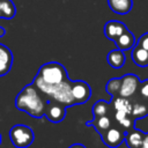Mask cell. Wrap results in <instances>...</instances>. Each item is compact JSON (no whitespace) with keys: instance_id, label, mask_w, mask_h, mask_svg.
Returning a JSON list of instances; mask_svg holds the SVG:
<instances>
[{"instance_id":"1","label":"cell","mask_w":148,"mask_h":148,"mask_svg":"<svg viewBox=\"0 0 148 148\" xmlns=\"http://www.w3.org/2000/svg\"><path fill=\"white\" fill-rule=\"evenodd\" d=\"M47 105V99L45 101L40 91L32 84H27L15 97V108L21 110L32 118H42L44 117L45 109Z\"/></svg>"},{"instance_id":"2","label":"cell","mask_w":148,"mask_h":148,"mask_svg":"<svg viewBox=\"0 0 148 148\" xmlns=\"http://www.w3.org/2000/svg\"><path fill=\"white\" fill-rule=\"evenodd\" d=\"M37 75L49 84H59L68 80L66 68L57 61H49L43 64L39 67Z\"/></svg>"},{"instance_id":"3","label":"cell","mask_w":148,"mask_h":148,"mask_svg":"<svg viewBox=\"0 0 148 148\" xmlns=\"http://www.w3.org/2000/svg\"><path fill=\"white\" fill-rule=\"evenodd\" d=\"M9 140L15 148H27L34 142L32 130L23 124H16L10 127L8 132Z\"/></svg>"},{"instance_id":"4","label":"cell","mask_w":148,"mask_h":148,"mask_svg":"<svg viewBox=\"0 0 148 148\" xmlns=\"http://www.w3.org/2000/svg\"><path fill=\"white\" fill-rule=\"evenodd\" d=\"M140 80L135 74L128 73L120 77V89H119V96L130 98L135 95V92L139 90Z\"/></svg>"},{"instance_id":"5","label":"cell","mask_w":148,"mask_h":148,"mask_svg":"<svg viewBox=\"0 0 148 148\" xmlns=\"http://www.w3.org/2000/svg\"><path fill=\"white\" fill-rule=\"evenodd\" d=\"M103 143L109 148H117L119 147L125 140V131L120 127L111 126L108 131L99 135Z\"/></svg>"},{"instance_id":"6","label":"cell","mask_w":148,"mask_h":148,"mask_svg":"<svg viewBox=\"0 0 148 148\" xmlns=\"http://www.w3.org/2000/svg\"><path fill=\"white\" fill-rule=\"evenodd\" d=\"M90 95H91V89L87 82L81 80L72 81V96L75 105L88 102V99L90 98Z\"/></svg>"},{"instance_id":"7","label":"cell","mask_w":148,"mask_h":148,"mask_svg":"<svg viewBox=\"0 0 148 148\" xmlns=\"http://www.w3.org/2000/svg\"><path fill=\"white\" fill-rule=\"evenodd\" d=\"M66 116V108L59 103L47 101L44 117L51 123H60Z\"/></svg>"},{"instance_id":"8","label":"cell","mask_w":148,"mask_h":148,"mask_svg":"<svg viewBox=\"0 0 148 148\" xmlns=\"http://www.w3.org/2000/svg\"><path fill=\"white\" fill-rule=\"evenodd\" d=\"M127 28L126 25L120 22V21H117V20H110L108 21L105 24H104V28H103V32H104V36L110 39V40H116L124 31H126Z\"/></svg>"},{"instance_id":"9","label":"cell","mask_w":148,"mask_h":148,"mask_svg":"<svg viewBox=\"0 0 148 148\" xmlns=\"http://www.w3.org/2000/svg\"><path fill=\"white\" fill-rule=\"evenodd\" d=\"M13 65V53L3 44H0V76L6 75Z\"/></svg>"},{"instance_id":"10","label":"cell","mask_w":148,"mask_h":148,"mask_svg":"<svg viewBox=\"0 0 148 148\" xmlns=\"http://www.w3.org/2000/svg\"><path fill=\"white\" fill-rule=\"evenodd\" d=\"M145 138V133L135 127L125 132V143L128 148H140Z\"/></svg>"},{"instance_id":"11","label":"cell","mask_w":148,"mask_h":148,"mask_svg":"<svg viewBox=\"0 0 148 148\" xmlns=\"http://www.w3.org/2000/svg\"><path fill=\"white\" fill-rule=\"evenodd\" d=\"M108 6L113 13L118 15H126L132 9L133 0H108Z\"/></svg>"},{"instance_id":"12","label":"cell","mask_w":148,"mask_h":148,"mask_svg":"<svg viewBox=\"0 0 148 148\" xmlns=\"http://www.w3.org/2000/svg\"><path fill=\"white\" fill-rule=\"evenodd\" d=\"M86 126H92L96 130V132L101 135L105 131H108L112 126V124H111V118L106 114V116L92 118L91 120H89V121L86 123Z\"/></svg>"},{"instance_id":"13","label":"cell","mask_w":148,"mask_h":148,"mask_svg":"<svg viewBox=\"0 0 148 148\" xmlns=\"http://www.w3.org/2000/svg\"><path fill=\"white\" fill-rule=\"evenodd\" d=\"M113 43L116 44L117 49L121 50V51H126L132 49L135 45V37L134 35L127 29L126 31H124L116 40H113Z\"/></svg>"},{"instance_id":"14","label":"cell","mask_w":148,"mask_h":148,"mask_svg":"<svg viewBox=\"0 0 148 148\" xmlns=\"http://www.w3.org/2000/svg\"><path fill=\"white\" fill-rule=\"evenodd\" d=\"M131 58H132V61L139 67L148 66V51L136 44L132 47Z\"/></svg>"},{"instance_id":"15","label":"cell","mask_w":148,"mask_h":148,"mask_svg":"<svg viewBox=\"0 0 148 148\" xmlns=\"http://www.w3.org/2000/svg\"><path fill=\"white\" fill-rule=\"evenodd\" d=\"M125 60H126L125 53H124V51H121L119 49L111 50L106 56V61H108L109 66H111L112 68H116V69L121 68L125 64Z\"/></svg>"},{"instance_id":"16","label":"cell","mask_w":148,"mask_h":148,"mask_svg":"<svg viewBox=\"0 0 148 148\" xmlns=\"http://www.w3.org/2000/svg\"><path fill=\"white\" fill-rule=\"evenodd\" d=\"M111 105L113 106V109L116 111H121L125 112L127 114H131L132 111V103L130 102V98H125L121 96H117L114 98H112Z\"/></svg>"},{"instance_id":"17","label":"cell","mask_w":148,"mask_h":148,"mask_svg":"<svg viewBox=\"0 0 148 148\" xmlns=\"http://www.w3.org/2000/svg\"><path fill=\"white\" fill-rule=\"evenodd\" d=\"M110 106H111V103L105 102V101H103V99H99V101L95 102V104H94L92 108H91V112H92L94 118H96V117H102V116H106V114L109 113Z\"/></svg>"},{"instance_id":"18","label":"cell","mask_w":148,"mask_h":148,"mask_svg":"<svg viewBox=\"0 0 148 148\" xmlns=\"http://www.w3.org/2000/svg\"><path fill=\"white\" fill-rule=\"evenodd\" d=\"M148 114V106L142 104V103H134L132 104V111H131V117L133 120H138L141 118L147 117Z\"/></svg>"},{"instance_id":"19","label":"cell","mask_w":148,"mask_h":148,"mask_svg":"<svg viewBox=\"0 0 148 148\" xmlns=\"http://www.w3.org/2000/svg\"><path fill=\"white\" fill-rule=\"evenodd\" d=\"M119 89H120V77H112L105 84V90L112 98L119 96Z\"/></svg>"},{"instance_id":"20","label":"cell","mask_w":148,"mask_h":148,"mask_svg":"<svg viewBox=\"0 0 148 148\" xmlns=\"http://www.w3.org/2000/svg\"><path fill=\"white\" fill-rule=\"evenodd\" d=\"M16 14V8L14 6V2L12 0H2V10H1V16L5 20H10L15 16Z\"/></svg>"},{"instance_id":"21","label":"cell","mask_w":148,"mask_h":148,"mask_svg":"<svg viewBox=\"0 0 148 148\" xmlns=\"http://www.w3.org/2000/svg\"><path fill=\"white\" fill-rule=\"evenodd\" d=\"M139 92L141 95V97L146 101H148V79L143 80L140 82V86H139Z\"/></svg>"},{"instance_id":"22","label":"cell","mask_w":148,"mask_h":148,"mask_svg":"<svg viewBox=\"0 0 148 148\" xmlns=\"http://www.w3.org/2000/svg\"><path fill=\"white\" fill-rule=\"evenodd\" d=\"M135 44L148 51V32L145 34V35H142V36H140V38L138 39V42Z\"/></svg>"},{"instance_id":"23","label":"cell","mask_w":148,"mask_h":148,"mask_svg":"<svg viewBox=\"0 0 148 148\" xmlns=\"http://www.w3.org/2000/svg\"><path fill=\"white\" fill-rule=\"evenodd\" d=\"M140 148H148V133H145V138H143V141Z\"/></svg>"},{"instance_id":"24","label":"cell","mask_w":148,"mask_h":148,"mask_svg":"<svg viewBox=\"0 0 148 148\" xmlns=\"http://www.w3.org/2000/svg\"><path fill=\"white\" fill-rule=\"evenodd\" d=\"M68 148H86V146H83V145H81V143H73V145H71Z\"/></svg>"},{"instance_id":"25","label":"cell","mask_w":148,"mask_h":148,"mask_svg":"<svg viewBox=\"0 0 148 148\" xmlns=\"http://www.w3.org/2000/svg\"><path fill=\"white\" fill-rule=\"evenodd\" d=\"M5 32H6V31H5V29H3L2 27H0V37H2V36L5 35Z\"/></svg>"},{"instance_id":"26","label":"cell","mask_w":148,"mask_h":148,"mask_svg":"<svg viewBox=\"0 0 148 148\" xmlns=\"http://www.w3.org/2000/svg\"><path fill=\"white\" fill-rule=\"evenodd\" d=\"M1 10H2V0H0V18H2V16H1Z\"/></svg>"},{"instance_id":"27","label":"cell","mask_w":148,"mask_h":148,"mask_svg":"<svg viewBox=\"0 0 148 148\" xmlns=\"http://www.w3.org/2000/svg\"><path fill=\"white\" fill-rule=\"evenodd\" d=\"M0 143H1V134H0Z\"/></svg>"},{"instance_id":"28","label":"cell","mask_w":148,"mask_h":148,"mask_svg":"<svg viewBox=\"0 0 148 148\" xmlns=\"http://www.w3.org/2000/svg\"><path fill=\"white\" fill-rule=\"evenodd\" d=\"M147 106H148V105H147Z\"/></svg>"}]
</instances>
